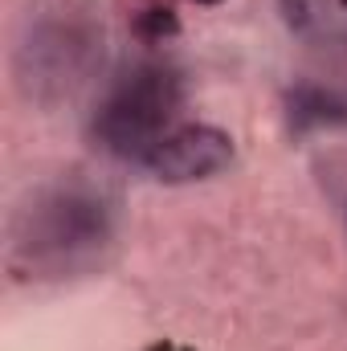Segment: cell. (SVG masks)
<instances>
[{
  "label": "cell",
  "mask_w": 347,
  "mask_h": 351,
  "mask_svg": "<svg viewBox=\"0 0 347 351\" xmlns=\"http://www.w3.org/2000/svg\"><path fill=\"white\" fill-rule=\"evenodd\" d=\"M180 106H184L180 74L164 62H143L98 102L90 135L106 156L143 164L152 147L172 131Z\"/></svg>",
  "instance_id": "cell-2"
},
{
  "label": "cell",
  "mask_w": 347,
  "mask_h": 351,
  "mask_svg": "<svg viewBox=\"0 0 347 351\" xmlns=\"http://www.w3.org/2000/svg\"><path fill=\"white\" fill-rule=\"evenodd\" d=\"M115 241L110 200L82 180H58L16 208L8 233V265L25 278H70L102 258Z\"/></svg>",
  "instance_id": "cell-1"
},
{
  "label": "cell",
  "mask_w": 347,
  "mask_h": 351,
  "mask_svg": "<svg viewBox=\"0 0 347 351\" xmlns=\"http://www.w3.org/2000/svg\"><path fill=\"white\" fill-rule=\"evenodd\" d=\"M286 114H290V127L294 131H311V127H335V123H344L347 119V106L335 98V94H327V90L319 86H298L290 90V98H286Z\"/></svg>",
  "instance_id": "cell-5"
},
{
  "label": "cell",
  "mask_w": 347,
  "mask_h": 351,
  "mask_svg": "<svg viewBox=\"0 0 347 351\" xmlns=\"http://www.w3.org/2000/svg\"><path fill=\"white\" fill-rule=\"evenodd\" d=\"M196 4H221V0H196Z\"/></svg>",
  "instance_id": "cell-7"
},
{
  "label": "cell",
  "mask_w": 347,
  "mask_h": 351,
  "mask_svg": "<svg viewBox=\"0 0 347 351\" xmlns=\"http://www.w3.org/2000/svg\"><path fill=\"white\" fill-rule=\"evenodd\" d=\"M229 160H233V139L221 127L188 123V127L168 131L152 147L143 168L164 184H192V180H208L221 168H229Z\"/></svg>",
  "instance_id": "cell-4"
},
{
  "label": "cell",
  "mask_w": 347,
  "mask_h": 351,
  "mask_svg": "<svg viewBox=\"0 0 347 351\" xmlns=\"http://www.w3.org/2000/svg\"><path fill=\"white\" fill-rule=\"evenodd\" d=\"M147 351H188V348H180V343H168V339H164V343H156V348H147Z\"/></svg>",
  "instance_id": "cell-6"
},
{
  "label": "cell",
  "mask_w": 347,
  "mask_h": 351,
  "mask_svg": "<svg viewBox=\"0 0 347 351\" xmlns=\"http://www.w3.org/2000/svg\"><path fill=\"white\" fill-rule=\"evenodd\" d=\"M94 53V37L74 21V16H58V21H41L37 29L29 25V37L16 49V78L25 94L33 98H58L62 90L70 94L74 82H82Z\"/></svg>",
  "instance_id": "cell-3"
}]
</instances>
